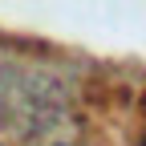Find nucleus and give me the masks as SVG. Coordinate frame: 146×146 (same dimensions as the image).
I'll use <instances>...</instances> for the list:
<instances>
[{
  "instance_id": "nucleus-1",
  "label": "nucleus",
  "mask_w": 146,
  "mask_h": 146,
  "mask_svg": "<svg viewBox=\"0 0 146 146\" xmlns=\"http://www.w3.org/2000/svg\"><path fill=\"white\" fill-rule=\"evenodd\" d=\"M142 146H146V142H142Z\"/></svg>"
}]
</instances>
